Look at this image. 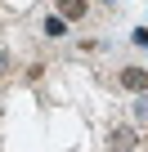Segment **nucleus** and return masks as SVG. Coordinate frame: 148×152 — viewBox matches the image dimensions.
Wrapping results in <instances>:
<instances>
[{"label":"nucleus","mask_w":148,"mask_h":152,"mask_svg":"<svg viewBox=\"0 0 148 152\" xmlns=\"http://www.w3.org/2000/svg\"><path fill=\"white\" fill-rule=\"evenodd\" d=\"M85 9H90V0H58V18H67V23H81Z\"/></svg>","instance_id":"3"},{"label":"nucleus","mask_w":148,"mask_h":152,"mask_svg":"<svg viewBox=\"0 0 148 152\" xmlns=\"http://www.w3.org/2000/svg\"><path fill=\"white\" fill-rule=\"evenodd\" d=\"M5 72H9V54L0 49V76H5Z\"/></svg>","instance_id":"7"},{"label":"nucleus","mask_w":148,"mask_h":152,"mask_svg":"<svg viewBox=\"0 0 148 152\" xmlns=\"http://www.w3.org/2000/svg\"><path fill=\"white\" fill-rule=\"evenodd\" d=\"M130 40H135L139 49H148V27H135V36H130Z\"/></svg>","instance_id":"6"},{"label":"nucleus","mask_w":148,"mask_h":152,"mask_svg":"<svg viewBox=\"0 0 148 152\" xmlns=\"http://www.w3.org/2000/svg\"><path fill=\"white\" fill-rule=\"evenodd\" d=\"M103 5H108V0H103Z\"/></svg>","instance_id":"8"},{"label":"nucleus","mask_w":148,"mask_h":152,"mask_svg":"<svg viewBox=\"0 0 148 152\" xmlns=\"http://www.w3.org/2000/svg\"><path fill=\"white\" fill-rule=\"evenodd\" d=\"M117 81H121L130 94H144V90H148V67H121Z\"/></svg>","instance_id":"1"},{"label":"nucleus","mask_w":148,"mask_h":152,"mask_svg":"<svg viewBox=\"0 0 148 152\" xmlns=\"http://www.w3.org/2000/svg\"><path fill=\"white\" fill-rule=\"evenodd\" d=\"M108 143H112V152H135V143H139V134H135L130 125H117V130L108 134Z\"/></svg>","instance_id":"2"},{"label":"nucleus","mask_w":148,"mask_h":152,"mask_svg":"<svg viewBox=\"0 0 148 152\" xmlns=\"http://www.w3.org/2000/svg\"><path fill=\"white\" fill-rule=\"evenodd\" d=\"M45 36H49V40H63V36H67V18L49 14V18H45Z\"/></svg>","instance_id":"4"},{"label":"nucleus","mask_w":148,"mask_h":152,"mask_svg":"<svg viewBox=\"0 0 148 152\" xmlns=\"http://www.w3.org/2000/svg\"><path fill=\"white\" fill-rule=\"evenodd\" d=\"M135 121H139V125H148V90H144V94H135Z\"/></svg>","instance_id":"5"}]
</instances>
